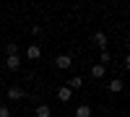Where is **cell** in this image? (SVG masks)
<instances>
[{
	"instance_id": "obj_4",
	"label": "cell",
	"mask_w": 130,
	"mask_h": 117,
	"mask_svg": "<svg viewBox=\"0 0 130 117\" xmlns=\"http://www.w3.org/2000/svg\"><path fill=\"white\" fill-rule=\"evenodd\" d=\"M104 73H107L104 65H99V62H94V65H91V78H104Z\"/></svg>"
},
{
	"instance_id": "obj_15",
	"label": "cell",
	"mask_w": 130,
	"mask_h": 117,
	"mask_svg": "<svg viewBox=\"0 0 130 117\" xmlns=\"http://www.w3.org/2000/svg\"><path fill=\"white\" fill-rule=\"evenodd\" d=\"M0 107H3V99H0Z\"/></svg>"
},
{
	"instance_id": "obj_10",
	"label": "cell",
	"mask_w": 130,
	"mask_h": 117,
	"mask_svg": "<svg viewBox=\"0 0 130 117\" xmlns=\"http://www.w3.org/2000/svg\"><path fill=\"white\" fill-rule=\"evenodd\" d=\"M81 86H83V78H81V76H73V78L68 81V89H70V91H75V89H81Z\"/></svg>"
},
{
	"instance_id": "obj_5",
	"label": "cell",
	"mask_w": 130,
	"mask_h": 117,
	"mask_svg": "<svg viewBox=\"0 0 130 117\" xmlns=\"http://www.w3.org/2000/svg\"><path fill=\"white\" fill-rule=\"evenodd\" d=\"M5 65H8L10 70H18V68H21V57H18V55H8V60H5Z\"/></svg>"
},
{
	"instance_id": "obj_13",
	"label": "cell",
	"mask_w": 130,
	"mask_h": 117,
	"mask_svg": "<svg viewBox=\"0 0 130 117\" xmlns=\"http://www.w3.org/2000/svg\"><path fill=\"white\" fill-rule=\"evenodd\" d=\"M102 62H99V65H107V62H109L112 60V55H109V52H107V49H102V57H99Z\"/></svg>"
},
{
	"instance_id": "obj_1",
	"label": "cell",
	"mask_w": 130,
	"mask_h": 117,
	"mask_svg": "<svg viewBox=\"0 0 130 117\" xmlns=\"http://www.w3.org/2000/svg\"><path fill=\"white\" fill-rule=\"evenodd\" d=\"M24 96H26V91L21 89V86H10L8 89V99L10 102H18V99H24Z\"/></svg>"
},
{
	"instance_id": "obj_11",
	"label": "cell",
	"mask_w": 130,
	"mask_h": 117,
	"mask_svg": "<svg viewBox=\"0 0 130 117\" xmlns=\"http://www.w3.org/2000/svg\"><path fill=\"white\" fill-rule=\"evenodd\" d=\"M75 117H91V107L89 104H81V107L75 109Z\"/></svg>"
},
{
	"instance_id": "obj_9",
	"label": "cell",
	"mask_w": 130,
	"mask_h": 117,
	"mask_svg": "<svg viewBox=\"0 0 130 117\" xmlns=\"http://www.w3.org/2000/svg\"><path fill=\"white\" fill-rule=\"evenodd\" d=\"M70 96H73V91H70L68 86H62V89L57 91V99H60V102H70Z\"/></svg>"
},
{
	"instance_id": "obj_2",
	"label": "cell",
	"mask_w": 130,
	"mask_h": 117,
	"mask_svg": "<svg viewBox=\"0 0 130 117\" xmlns=\"http://www.w3.org/2000/svg\"><path fill=\"white\" fill-rule=\"evenodd\" d=\"M55 65H57L60 70H68V68L73 65V57H70V55H57V60H55Z\"/></svg>"
},
{
	"instance_id": "obj_12",
	"label": "cell",
	"mask_w": 130,
	"mask_h": 117,
	"mask_svg": "<svg viewBox=\"0 0 130 117\" xmlns=\"http://www.w3.org/2000/svg\"><path fill=\"white\" fill-rule=\"evenodd\" d=\"M5 52H8V55H18V44H16V42H8V44H5Z\"/></svg>"
},
{
	"instance_id": "obj_6",
	"label": "cell",
	"mask_w": 130,
	"mask_h": 117,
	"mask_svg": "<svg viewBox=\"0 0 130 117\" xmlns=\"http://www.w3.org/2000/svg\"><path fill=\"white\" fill-rule=\"evenodd\" d=\"M94 44L102 47V49L107 47V34H104V31H96V34H94Z\"/></svg>"
},
{
	"instance_id": "obj_3",
	"label": "cell",
	"mask_w": 130,
	"mask_h": 117,
	"mask_svg": "<svg viewBox=\"0 0 130 117\" xmlns=\"http://www.w3.org/2000/svg\"><path fill=\"white\" fill-rule=\"evenodd\" d=\"M26 57H29V60H39V57H42V47H39V44H29V47H26Z\"/></svg>"
},
{
	"instance_id": "obj_8",
	"label": "cell",
	"mask_w": 130,
	"mask_h": 117,
	"mask_svg": "<svg viewBox=\"0 0 130 117\" xmlns=\"http://www.w3.org/2000/svg\"><path fill=\"white\" fill-rule=\"evenodd\" d=\"M37 117H52V107L50 104H39L37 107Z\"/></svg>"
},
{
	"instance_id": "obj_7",
	"label": "cell",
	"mask_w": 130,
	"mask_h": 117,
	"mask_svg": "<svg viewBox=\"0 0 130 117\" xmlns=\"http://www.w3.org/2000/svg\"><path fill=\"white\" fill-rule=\"evenodd\" d=\"M107 89H109V94H120V91H122V81H120V78H115V81L107 83Z\"/></svg>"
},
{
	"instance_id": "obj_14",
	"label": "cell",
	"mask_w": 130,
	"mask_h": 117,
	"mask_svg": "<svg viewBox=\"0 0 130 117\" xmlns=\"http://www.w3.org/2000/svg\"><path fill=\"white\" fill-rule=\"evenodd\" d=\"M0 117H10V109L5 107V104H3V107H0Z\"/></svg>"
}]
</instances>
